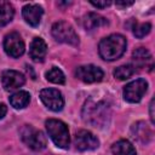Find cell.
Here are the masks:
<instances>
[{
  "instance_id": "cell-5",
  "label": "cell",
  "mask_w": 155,
  "mask_h": 155,
  "mask_svg": "<svg viewBox=\"0 0 155 155\" xmlns=\"http://www.w3.org/2000/svg\"><path fill=\"white\" fill-rule=\"evenodd\" d=\"M21 138L23 143L33 150H42L46 148V144H47V140L44 133L30 125L23 126V128L21 130Z\"/></svg>"
},
{
  "instance_id": "cell-1",
  "label": "cell",
  "mask_w": 155,
  "mask_h": 155,
  "mask_svg": "<svg viewBox=\"0 0 155 155\" xmlns=\"http://www.w3.org/2000/svg\"><path fill=\"white\" fill-rule=\"evenodd\" d=\"M82 119L85 122L94 126L103 127L110 120V108L104 101H87L82 109Z\"/></svg>"
},
{
  "instance_id": "cell-7",
  "label": "cell",
  "mask_w": 155,
  "mask_h": 155,
  "mask_svg": "<svg viewBox=\"0 0 155 155\" xmlns=\"http://www.w3.org/2000/svg\"><path fill=\"white\" fill-rule=\"evenodd\" d=\"M41 102L52 111H59L64 107V98L56 88H44L40 91Z\"/></svg>"
},
{
  "instance_id": "cell-6",
  "label": "cell",
  "mask_w": 155,
  "mask_h": 155,
  "mask_svg": "<svg viewBox=\"0 0 155 155\" xmlns=\"http://www.w3.org/2000/svg\"><path fill=\"white\" fill-rule=\"evenodd\" d=\"M148 90V82L144 79L131 81L124 87V98L130 103H138Z\"/></svg>"
},
{
  "instance_id": "cell-20",
  "label": "cell",
  "mask_w": 155,
  "mask_h": 155,
  "mask_svg": "<svg viewBox=\"0 0 155 155\" xmlns=\"http://www.w3.org/2000/svg\"><path fill=\"white\" fill-rule=\"evenodd\" d=\"M134 73H136V67L131 65V64H127V65L117 67L114 70V76L119 80H126V79L131 78Z\"/></svg>"
},
{
  "instance_id": "cell-22",
  "label": "cell",
  "mask_w": 155,
  "mask_h": 155,
  "mask_svg": "<svg viewBox=\"0 0 155 155\" xmlns=\"http://www.w3.org/2000/svg\"><path fill=\"white\" fill-rule=\"evenodd\" d=\"M150 29H151V24H150V23H148V22H147V23L136 24V25H134V28H133V34H134L137 38L142 39V38H144L145 35H148V34H149Z\"/></svg>"
},
{
  "instance_id": "cell-21",
  "label": "cell",
  "mask_w": 155,
  "mask_h": 155,
  "mask_svg": "<svg viewBox=\"0 0 155 155\" xmlns=\"http://www.w3.org/2000/svg\"><path fill=\"white\" fill-rule=\"evenodd\" d=\"M132 58L134 59V62H136L138 65H142V64H144L145 62H148V61L151 58V56H150V52H149L147 48H144V47H138V48H136V50L133 51Z\"/></svg>"
},
{
  "instance_id": "cell-17",
  "label": "cell",
  "mask_w": 155,
  "mask_h": 155,
  "mask_svg": "<svg viewBox=\"0 0 155 155\" xmlns=\"http://www.w3.org/2000/svg\"><path fill=\"white\" fill-rule=\"evenodd\" d=\"M30 102V94L27 91H18L10 97V104L15 109H23Z\"/></svg>"
},
{
  "instance_id": "cell-23",
  "label": "cell",
  "mask_w": 155,
  "mask_h": 155,
  "mask_svg": "<svg viewBox=\"0 0 155 155\" xmlns=\"http://www.w3.org/2000/svg\"><path fill=\"white\" fill-rule=\"evenodd\" d=\"M94 7H97V8H105V7H108V6H110L111 5V1H109V0H103V1H90Z\"/></svg>"
},
{
  "instance_id": "cell-15",
  "label": "cell",
  "mask_w": 155,
  "mask_h": 155,
  "mask_svg": "<svg viewBox=\"0 0 155 155\" xmlns=\"http://www.w3.org/2000/svg\"><path fill=\"white\" fill-rule=\"evenodd\" d=\"M132 133L133 137L142 143H148L151 138V131L149 126L143 121H139L132 126Z\"/></svg>"
},
{
  "instance_id": "cell-10",
  "label": "cell",
  "mask_w": 155,
  "mask_h": 155,
  "mask_svg": "<svg viewBox=\"0 0 155 155\" xmlns=\"http://www.w3.org/2000/svg\"><path fill=\"white\" fill-rule=\"evenodd\" d=\"M74 144L78 150L80 151H86V150H93L97 149L99 145V140L98 138L91 133L90 131L86 130H80L79 132H76L75 138H74Z\"/></svg>"
},
{
  "instance_id": "cell-13",
  "label": "cell",
  "mask_w": 155,
  "mask_h": 155,
  "mask_svg": "<svg viewBox=\"0 0 155 155\" xmlns=\"http://www.w3.org/2000/svg\"><path fill=\"white\" fill-rule=\"evenodd\" d=\"M47 53V45L41 38H34L29 46V56L35 62L44 61Z\"/></svg>"
},
{
  "instance_id": "cell-16",
  "label": "cell",
  "mask_w": 155,
  "mask_h": 155,
  "mask_svg": "<svg viewBox=\"0 0 155 155\" xmlns=\"http://www.w3.org/2000/svg\"><path fill=\"white\" fill-rule=\"evenodd\" d=\"M111 151L114 155H137L134 147L127 139H120L113 144Z\"/></svg>"
},
{
  "instance_id": "cell-14",
  "label": "cell",
  "mask_w": 155,
  "mask_h": 155,
  "mask_svg": "<svg viewBox=\"0 0 155 155\" xmlns=\"http://www.w3.org/2000/svg\"><path fill=\"white\" fill-rule=\"evenodd\" d=\"M82 25H84V28L86 30H94V29H97L99 27L108 25V21L104 17H102L101 15H98V13L90 12V13L84 16Z\"/></svg>"
},
{
  "instance_id": "cell-19",
  "label": "cell",
  "mask_w": 155,
  "mask_h": 155,
  "mask_svg": "<svg viewBox=\"0 0 155 155\" xmlns=\"http://www.w3.org/2000/svg\"><path fill=\"white\" fill-rule=\"evenodd\" d=\"M46 79L50 81V82H53V84H58V85H63L65 82V76L63 74V71L57 68V67H52L48 71H46Z\"/></svg>"
},
{
  "instance_id": "cell-24",
  "label": "cell",
  "mask_w": 155,
  "mask_h": 155,
  "mask_svg": "<svg viewBox=\"0 0 155 155\" xmlns=\"http://www.w3.org/2000/svg\"><path fill=\"white\" fill-rule=\"evenodd\" d=\"M133 5V1H116V6L119 7H127Z\"/></svg>"
},
{
  "instance_id": "cell-11",
  "label": "cell",
  "mask_w": 155,
  "mask_h": 155,
  "mask_svg": "<svg viewBox=\"0 0 155 155\" xmlns=\"http://www.w3.org/2000/svg\"><path fill=\"white\" fill-rule=\"evenodd\" d=\"M1 82H2V87L5 88V91H15L17 88H19L21 86L24 85L25 79L24 75L17 70H5L1 75Z\"/></svg>"
},
{
  "instance_id": "cell-3",
  "label": "cell",
  "mask_w": 155,
  "mask_h": 155,
  "mask_svg": "<svg viewBox=\"0 0 155 155\" xmlns=\"http://www.w3.org/2000/svg\"><path fill=\"white\" fill-rule=\"evenodd\" d=\"M46 130L48 132L50 138L53 140V143L62 149H68L69 143H70V137H69V130L68 126L57 119H48L45 122Z\"/></svg>"
},
{
  "instance_id": "cell-2",
  "label": "cell",
  "mask_w": 155,
  "mask_h": 155,
  "mask_svg": "<svg viewBox=\"0 0 155 155\" xmlns=\"http://www.w3.org/2000/svg\"><path fill=\"white\" fill-rule=\"evenodd\" d=\"M127 41L121 34H111L101 40L98 45L99 56L105 61H115L126 51Z\"/></svg>"
},
{
  "instance_id": "cell-9",
  "label": "cell",
  "mask_w": 155,
  "mask_h": 155,
  "mask_svg": "<svg viewBox=\"0 0 155 155\" xmlns=\"http://www.w3.org/2000/svg\"><path fill=\"white\" fill-rule=\"evenodd\" d=\"M75 75L79 80L86 82V84H92V82H98L103 79L104 73L103 70L93 64H87V65H80L75 70Z\"/></svg>"
},
{
  "instance_id": "cell-12",
  "label": "cell",
  "mask_w": 155,
  "mask_h": 155,
  "mask_svg": "<svg viewBox=\"0 0 155 155\" xmlns=\"http://www.w3.org/2000/svg\"><path fill=\"white\" fill-rule=\"evenodd\" d=\"M42 13H44V10L38 4H27L22 10L24 21L31 27H38L40 24Z\"/></svg>"
},
{
  "instance_id": "cell-8",
  "label": "cell",
  "mask_w": 155,
  "mask_h": 155,
  "mask_svg": "<svg viewBox=\"0 0 155 155\" xmlns=\"http://www.w3.org/2000/svg\"><path fill=\"white\" fill-rule=\"evenodd\" d=\"M4 48H5V52L10 57L18 58L19 56H22L24 53L25 45H24V41L21 38V35L18 33L13 31V33H10V34H7L5 36Z\"/></svg>"
},
{
  "instance_id": "cell-18",
  "label": "cell",
  "mask_w": 155,
  "mask_h": 155,
  "mask_svg": "<svg viewBox=\"0 0 155 155\" xmlns=\"http://www.w3.org/2000/svg\"><path fill=\"white\" fill-rule=\"evenodd\" d=\"M13 15H15V10L10 2L7 1L0 2V27H4L7 23H10L13 18Z\"/></svg>"
},
{
  "instance_id": "cell-25",
  "label": "cell",
  "mask_w": 155,
  "mask_h": 155,
  "mask_svg": "<svg viewBox=\"0 0 155 155\" xmlns=\"http://www.w3.org/2000/svg\"><path fill=\"white\" fill-rule=\"evenodd\" d=\"M7 113V107L2 103H0V119H2Z\"/></svg>"
},
{
  "instance_id": "cell-4",
  "label": "cell",
  "mask_w": 155,
  "mask_h": 155,
  "mask_svg": "<svg viewBox=\"0 0 155 155\" xmlns=\"http://www.w3.org/2000/svg\"><path fill=\"white\" fill-rule=\"evenodd\" d=\"M51 31H52V36L58 42L69 44L73 46L79 45V36L75 33V29L73 28V25L69 24L68 22H64V21L56 22L52 25Z\"/></svg>"
},
{
  "instance_id": "cell-26",
  "label": "cell",
  "mask_w": 155,
  "mask_h": 155,
  "mask_svg": "<svg viewBox=\"0 0 155 155\" xmlns=\"http://www.w3.org/2000/svg\"><path fill=\"white\" fill-rule=\"evenodd\" d=\"M149 109H150V120L151 122H154V98L150 101V105H149Z\"/></svg>"
}]
</instances>
